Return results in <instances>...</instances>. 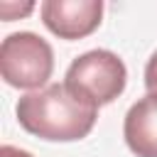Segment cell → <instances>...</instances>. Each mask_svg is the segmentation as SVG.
I'll return each mask as SVG.
<instances>
[{"label": "cell", "instance_id": "obj_7", "mask_svg": "<svg viewBox=\"0 0 157 157\" xmlns=\"http://www.w3.org/2000/svg\"><path fill=\"white\" fill-rule=\"evenodd\" d=\"M32 2H27L25 7H17V5H10V2H0V12H2V17H5V22H12L15 20V12H20V17L22 15H27V12H32Z\"/></svg>", "mask_w": 157, "mask_h": 157}, {"label": "cell", "instance_id": "obj_6", "mask_svg": "<svg viewBox=\"0 0 157 157\" xmlns=\"http://www.w3.org/2000/svg\"><path fill=\"white\" fill-rule=\"evenodd\" d=\"M145 88L150 96H157V52L147 59V66H145Z\"/></svg>", "mask_w": 157, "mask_h": 157}, {"label": "cell", "instance_id": "obj_3", "mask_svg": "<svg viewBox=\"0 0 157 157\" xmlns=\"http://www.w3.org/2000/svg\"><path fill=\"white\" fill-rule=\"evenodd\" d=\"M54 52L34 32L7 34L0 44V74L12 88H39L52 78Z\"/></svg>", "mask_w": 157, "mask_h": 157}, {"label": "cell", "instance_id": "obj_8", "mask_svg": "<svg viewBox=\"0 0 157 157\" xmlns=\"http://www.w3.org/2000/svg\"><path fill=\"white\" fill-rule=\"evenodd\" d=\"M0 157H32L27 150H20V147H12V145H2L0 147Z\"/></svg>", "mask_w": 157, "mask_h": 157}, {"label": "cell", "instance_id": "obj_4", "mask_svg": "<svg viewBox=\"0 0 157 157\" xmlns=\"http://www.w3.org/2000/svg\"><path fill=\"white\" fill-rule=\"evenodd\" d=\"M42 22L59 39H83L98 29L103 17L101 0H44Z\"/></svg>", "mask_w": 157, "mask_h": 157}, {"label": "cell", "instance_id": "obj_1", "mask_svg": "<svg viewBox=\"0 0 157 157\" xmlns=\"http://www.w3.org/2000/svg\"><path fill=\"white\" fill-rule=\"evenodd\" d=\"M20 125L49 142L83 140L98 118V108L74 96L64 83H52L42 91L22 96L15 105Z\"/></svg>", "mask_w": 157, "mask_h": 157}, {"label": "cell", "instance_id": "obj_5", "mask_svg": "<svg viewBox=\"0 0 157 157\" xmlns=\"http://www.w3.org/2000/svg\"><path fill=\"white\" fill-rule=\"evenodd\" d=\"M123 137L132 155L157 157V96H145L130 105L123 120Z\"/></svg>", "mask_w": 157, "mask_h": 157}, {"label": "cell", "instance_id": "obj_2", "mask_svg": "<svg viewBox=\"0 0 157 157\" xmlns=\"http://www.w3.org/2000/svg\"><path fill=\"white\" fill-rule=\"evenodd\" d=\"M128 71L118 54L108 49H91L71 61L64 86L91 105H108L125 91Z\"/></svg>", "mask_w": 157, "mask_h": 157}]
</instances>
